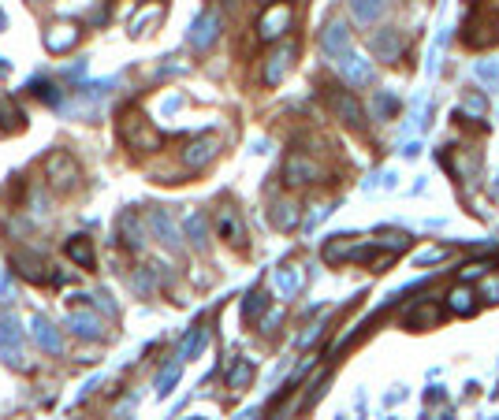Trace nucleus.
Segmentation results:
<instances>
[{
	"label": "nucleus",
	"mask_w": 499,
	"mask_h": 420,
	"mask_svg": "<svg viewBox=\"0 0 499 420\" xmlns=\"http://www.w3.org/2000/svg\"><path fill=\"white\" fill-rule=\"evenodd\" d=\"M63 253H68L78 268H86V272L97 265V257H94V242H90L86 234H75V238H68V242H63Z\"/></svg>",
	"instance_id": "a211bd4d"
},
{
	"label": "nucleus",
	"mask_w": 499,
	"mask_h": 420,
	"mask_svg": "<svg viewBox=\"0 0 499 420\" xmlns=\"http://www.w3.org/2000/svg\"><path fill=\"white\" fill-rule=\"evenodd\" d=\"M120 238H123V246L135 249V253L146 246V234H142V223H138L135 212H123V216H120Z\"/></svg>",
	"instance_id": "412c9836"
},
{
	"label": "nucleus",
	"mask_w": 499,
	"mask_h": 420,
	"mask_svg": "<svg viewBox=\"0 0 499 420\" xmlns=\"http://www.w3.org/2000/svg\"><path fill=\"white\" fill-rule=\"evenodd\" d=\"M123 141L130 149H138V153H153V149H161V134L142 120L138 112H127L123 115Z\"/></svg>",
	"instance_id": "f03ea898"
},
{
	"label": "nucleus",
	"mask_w": 499,
	"mask_h": 420,
	"mask_svg": "<svg viewBox=\"0 0 499 420\" xmlns=\"http://www.w3.org/2000/svg\"><path fill=\"white\" fill-rule=\"evenodd\" d=\"M265 305H269V294H265V291H254V294L242 301V317H246V320H257L261 312H265Z\"/></svg>",
	"instance_id": "c85d7f7f"
},
{
	"label": "nucleus",
	"mask_w": 499,
	"mask_h": 420,
	"mask_svg": "<svg viewBox=\"0 0 499 420\" xmlns=\"http://www.w3.org/2000/svg\"><path fill=\"white\" fill-rule=\"evenodd\" d=\"M484 301H499V279H495V275H488V283H484Z\"/></svg>",
	"instance_id": "f704fd0d"
},
{
	"label": "nucleus",
	"mask_w": 499,
	"mask_h": 420,
	"mask_svg": "<svg viewBox=\"0 0 499 420\" xmlns=\"http://www.w3.org/2000/svg\"><path fill=\"white\" fill-rule=\"evenodd\" d=\"M216 153H220V138L216 134H202V138H194L190 146L183 149V164H187L190 172H202Z\"/></svg>",
	"instance_id": "39448f33"
},
{
	"label": "nucleus",
	"mask_w": 499,
	"mask_h": 420,
	"mask_svg": "<svg viewBox=\"0 0 499 420\" xmlns=\"http://www.w3.org/2000/svg\"><path fill=\"white\" fill-rule=\"evenodd\" d=\"M16 298V286H11V275L0 272V301H11Z\"/></svg>",
	"instance_id": "72a5a7b5"
},
{
	"label": "nucleus",
	"mask_w": 499,
	"mask_h": 420,
	"mask_svg": "<svg viewBox=\"0 0 499 420\" xmlns=\"http://www.w3.org/2000/svg\"><path fill=\"white\" fill-rule=\"evenodd\" d=\"M63 75H68V78H82V75H86V60L68 63V68H63Z\"/></svg>",
	"instance_id": "e433bc0d"
},
{
	"label": "nucleus",
	"mask_w": 499,
	"mask_h": 420,
	"mask_svg": "<svg viewBox=\"0 0 499 420\" xmlns=\"http://www.w3.org/2000/svg\"><path fill=\"white\" fill-rule=\"evenodd\" d=\"M283 179L291 182V186H302V182H313L317 179V164L309 160V156H302V153H295V156H287V167H283Z\"/></svg>",
	"instance_id": "4468645a"
},
{
	"label": "nucleus",
	"mask_w": 499,
	"mask_h": 420,
	"mask_svg": "<svg viewBox=\"0 0 499 420\" xmlns=\"http://www.w3.org/2000/svg\"><path fill=\"white\" fill-rule=\"evenodd\" d=\"M11 268H16L23 279H30V283H45L49 279V265L37 253H30V249H16V253H11Z\"/></svg>",
	"instance_id": "0eeeda50"
},
{
	"label": "nucleus",
	"mask_w": 499,
	"mask_h": 420,
	"mask_svg": "<svg viewBox=\"0 0 499 420\" xmlns=\"http://www.w3.org/2000/svg\"><path fill=\"white\" fill-rule=\"evenodd\" d=\"M135 291H138V294H153V279H149V268H138V275H135Z\"/></svg>",
	"instance_id": "473e14b6"
},
{
	"label": "nucleus",
	"mask_w": 499,
	"mask_h": 420,
	"mask_svg": "<svg viewBox=\"0 0 499 420\" xmlns=\"http://www.w3.org/2000/svg\"><path fill=\"white\" fill-rule=\"evenodd\" d=\"M350 11H354V19L358 23H376L380 15H384V0H350Z\"/></svg>",
	"instance_id": "a878e982"
},
{
	"label": "nucleus",
	"mask_w": 499,
	"mask_h": 420,
	"mask_svg": "<svg viewBox=\"0 0 499 420\" xmlns=\"http://www.w3.org/2000/svg\"><path fill=\"white\" fill-rule=\"evenodd\" d=\"M250 376H254V361H250V357H239V361H235V369L228 372V387L242 390Z\"/></svg>",
	"instance_id": "cd10ccee"
},
{
	"label": "nucleus",
	"mask_w": 499,
	"mask_h": 420,
	"mask_svg": "<svg viewBox=\"0 0 499 420\" xmlns=\"http://www.w3.org/2000/svg\"><path fill=\"white\" fill-rule=\"evenodd\" d=\"M37 97H45L49 104H60V94H56V86H49V82H42V89H37Z\"/></svg>",
	"instance_id": "c9c22d12"
},
{
	"label": "nucleus",
	"mask_w": 499,
	"mask_h": 420,
	"mask_svg": "<svg viewBox=\"0 0 499 420\" xmlns=\"http://www.w3.org/2000/svg\"><path fill=\"white\" fill-rule=\"evenodd\" d=\"M339 75L347 78V86H369L373 82V68L369 60H362L358 52H347V56H339Z\"/></svg>",
	"instance_id": "1a4fd4ad"
},
{
	"label": "nucleus",
	"mask_w": 499,
	"mask_h": 420,
	"mask_svg": "<svg viewBox=\"0 0 499 420\" xmlns=\"http://www.w3.org/2000/svg\"><path fill=\"white\" fill-rule=\"evenodd\" d=\"M68 331L86 338V343H97V338L104 335V320L97 317V312H86V309H71L68 312Z\"/></svg>",
	"instance_id": "423d86ee"
},
{
	"label": "nucleus",
	"mask_w": 499,
	"mask_h": 420,
	"mask_svg": "<svg viewBox=\"0 0 499 420\" xmlns=\"http://www.w3.org/2000/svg\"><path fill=\"white\" fill-rule=\"evenodd\" d=\"M432 260H443V249H425V253L417 257V265H432Z\"/></svg>",
	"instance_id": "58836bf2"
},
{
	"label": "nucleus",
	"mask_w": 499,
	"mask_h": 420,
	"mask_svg": "<svg viewBox=\"0 0 499 420\" xmlns=\"http://www.w3.org/2000/svg\"><path fill=\"white\" fill-rule=\"evenodd\" d=\"M291 60H295V45L276 49L272 56H269V63H265V82L269 86H280L283 78H287V71H291Z\"/></svg>",
	"instance_id": "ddd939ff"
},
{
	"label": "nucleus",
	"mask_w": 499,
	"mask_h": 420,
	"mask_svg": "<svg viewBox=\"0 0 499 420\" xmlns=\"http://www.w3.org/2000/svg\"><path fill=\"white\" fill-rule=\"evenodd\" d=\"M474 71H477V78H481V82H488L492 89L499 86V60H481Z\"/></svg>",
	"instance_id": "c756f323"
},
{
	"label": "nucleus",
	"mask_w": 499,
	"mask_h": 420,
	"mask_svg": "<svg viewBox=\"0 0 499 420\" xmlns=\"http://www.w3.org/2000/svg\"><path fill=\"white\" fill-rule=\"evenodd\" d=\"M30 335H34V343L42 346L45 353H60V350H63L60 331H56V327H52L45 317H34V320H30Z\"/></svg>",
	"instance_id": "dca6fc26"
},
{
	"label": "nucleus",
	"mask_w": 499,
	"mask_h": 420,
	"mask_svg": "<svg viewBox=\"0 0 499 420\" xmlns=\"http://www.w3.org/2000/svg\"><path fill=\"white\" fill-rule=\"evenodd\" d=\"M0 357L8 361V369L26 372L30 369V357H26V338L16 317H0Z\"/></svg>",
	"instance_id": "f257e3e1"
},
{
	"label": "nucleus",
	"mask_w": 499,
	"mask_h": 420,
	"mask_svg": "<svg viewBox=\"0 0 499 420\" xmlns=\"http://www.w3.org/2000/svg\"><path fill=\"white\" fill-rule=\"evenodd\" d=\"M269 219H272L276 231H291V227H298V205L295 201H272Z\"/></svg>",
	"instance_id": "6ab92c4d"
},
{
	"label": "nucleus",
	"mask_w": 499,
	"mask_h": 420,
	"mask_svg": "<svg viewBox=\"0 0 499 420\" xmlns=\"http://www.w3.org/2000/svg\"><path fill=\"white\" fill-rule=\"evenodd\" d=\"M0 30H4V11H0Z\"/></svg>",
	"instance_id": "ea45409f"
},
{
	"label": "nucleus",
	"mask_w": 499,
	"mask_h": 420,
	"mask_svg": "<svg viewBox=\"0 0 499 420\" xmlns=\"http://www.w3.org/2000/svg\"><path fill=\"white\" fill-rule=\"evenodd\" d=\"M462 108H466L469 115H477V120H481V115H484V97H481V94H469V97H462Z\"/></svg>",
	"instance_id": "2f4dec72"
},
{
	"label": "nucleus",
	"mask_w": 499,
	"mask_h": 420,
	"mask_svg": "<svg viewBox=\"0 0 499 420\" xmlns=\"http://www.w3.org/2000/svg\"><path fill=\"white\" fill-rule=\"evenodd\" d=\"M179 376H183V357H175V361H168L161 372H156V395L161 398H168L175 390V383H179Z\"/></svg>",
	"instance_id": "5701e85b"
},
{
	"label": "nucleus",
	"mask_w": 499,
	"mask_h": 420,
	"mask_svg": "<svg viewBox=\"0 0 499 420\" xmlns=\"http://www.w3.org/2000/svg\"><path fill=\"white\" fill-rule=\"evenodd\" d=\"M399 112V97L391 94H376V120H391Z\"/></svg>",
	"instance_id": "7c9ffc66"
},
{
	"label": "nucleus",
	"mask_w": 499,
	"mask_h": 420,
	"mask_svg": "<svg viewBox=\"0 0 499 420\" xmlns=\"http://www.w3.org/2000/svg\"><path fill=\"white\" fill-rule=\"evenodd\" d=\"M94 305H97V309H104L109 317H116V305L109 301V294H94Z\"/></svg>",
	"instance_id": "4c0bfd02"
},
{
	"label": "nucleus",
	"mask_w": 499,
	"mask_h": 420,
	"mask_svg": "<svg viewBox=\"0 0 499 420\" xmlns=\"http://www.w3.org/2000/svg\"><path fill=\"white\" fill-rule=\"evenodd\" d=\"M332 108H335V115H343L347 123H354V127L362 123V104L350 94H332Z\"/></svg>",
	"instance_id": "393cba45"
},
{
	"label": "nucleus",
	"mask_w": 499,
	"mask_h": 420,
	"mask_svg": "<svg viewBox=\"0 0 499 420\" xmlns=\"http://www.w3.org/2000/svg\"><path fill=\"white\" fill-rule=\"evenodd\" d=\"M216 231H220V238L231 242V246H242L246 242V227H242V219H239V212H235L231 205H220L216 208Z\"/></svg>",
	"instance_id": "9b49d317"
},
{
	"label": "nucleus",
	"mask_w": 499,
	"mask_h": 420,
	"mask_svg": "<svg viewBox=\"0 0 499 420\" xmlns=\"http://www.w3.org/2000/svg\"><path fill=\"white\" fill-rule=\"evenodd\" d=\"M448 305H451V312H458V317H469V312L477 309L474 305V291H469V286H455Z\"/></svg>",
	"instance_id": "bb28decb"
},
{
	"label": "nucleus",
	"mask_w": 499,
	"mask_h": 420,
	"mask_svg": "<svg viewBox=\"0 0 499 420\" xmlns=\"http://www.w3.org/2000/svg\"><path fill=\"white\" fill-rule=\"evenodd\" d=\"M183 231H187V238L194 249H209V223L202 212H187V219H183Z\"/></svg>",
	"instance_id": "aec40b11"
},
{
	"label": "nucleus",
	"mask_w": 499,
	"mask_h": 420,
	"mask_svg": "<svg viewBox=\"0 0 499 420\" xmlns=\"http://www.w3.org/2000/svg\"><path fill=\"white\" fill-rule=\"evenodd\" d=\"M205 343H209V327H194V335H187L183 338V346H179V353L175 357H183V361H194L198 353L205 350Z\"/></svg>",
	"instance_id": "b1692460"
},
{
	"label": "nucleus",
	"mask_w": 499,
	"mask_h": 420,
	"mask_svg": "<svg viewBox=\"0 0 499 420\" xmlns=\"http://www.w3.org/2000/svg\"><path fill=\"white\" fill-rule=\"evenodd\" d=\"M276 291H280V298H295L302 291V272L295 265L276 268Z\"/></svg>",
	"instance_id": "4be33fe9"
},
{
	"label": "nucleus",
	"mask_w": 499,
	"mask_h": 420,
	"mask_svg": "<svg viewBox=\"0 0 499 420\" xmlns=\"http://www.w3.org/2000/svg\"><path fill=\"white\" fill-rule=\"evenodd\" d=\"M149 227H153L156 238L172 249V253H179V231H175V223H172V216H168L164 208H153V212H149Z\"/></svg>",
	"instance_id": "2eb2a0df"
},
{
	"label": "nucleus",
	"mask_w": 499,
	"mask_h": 420,
	"mask_svg": "<svg viewBox=\"0 0 499 420\" xmlns=\"http://www.w3.org/2000/svg\"><path fill=\"white\" fill-rule=\"evenodd\" d=\"M287 26H291V8H287V4H272L265 15H261V23H257V34L265 37V42H276Z\"/></svg>",
	"instance_id": "9d476101"
},
{
	"label": "nucleus",
	"mask_w": 499,
	"mask_h": 420,
	"mask_svg": "<svg viewBox=\"0 0 499 420\" xmlns=\"http://www.w3.org/2000/svg\"><path fill=\"white\" fill-rule=\"evenodd\" d=\"M78 42V26L75 23H56L45 30V49L49 52H68Z\"/></svg>",
	"instance_id": "f3484780"
},
{
	"label": "nucleus",
	"mask_w": 499,
	"mask_h": 420,
	"mask_svg": "<svg viewBox=\"0 0 499 420\" xmlns=\"http://www.w3.org/2000/svg\"><path fill=\"white\" fill-rule=\"evenodd\" d=\"M321 49L328 52V56H347L350 52V30H347V23H339V19H332L321 30Z\"/></svg>",
	"instance_id": "6e6552de"
},
{
	"label": "nucleus",
	"mask_w": 499,
	"mask_h": 420,
	"mask_svg": "<svg viewBox=\"0 0 499 420\" xmlns=\"http://www.w3.org/2000/svg\"><path fill=\"white\" fill-rule=\"evenodd\" d=\"M216 37H220V11H202V15L190 23V30H187L190 49H209Z\"/></svg>",
	"instance_id": "20e7f679"
},
{
	"label": "nucleus",
	"mask_w": 499,
	"mask_h": 420,
	"mask_svg": "<svg viewBox=\"0 0 499 420\" xmlns=\"http://www.w3.org/2000/svg\"><path fill=\"white\" fill-rule=\"evenodd\" d=\"M45 175L52 182V190H71L78 182V167H75V160L68 153H52L45 160Z\"/></svg>",
	"instance_id": "7ed1b4c3"
},
{
	"label": "nucleus",
	"mask_w": 499,
	"mask_h": 420,
	"mask_svg": "<svg viewBox=\"0 0 499 420\" xmlns=\"http://www.w3.org/2000/svg\"><path fill=\"white\" fill-rule=\"evenodd\" d=\"M369 49L376 52V60H399V52H402V37H399V30H376L373 37H369Z\"/></svg>",
	"instance_id": "f8f14e48"
}]
</instances>
